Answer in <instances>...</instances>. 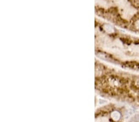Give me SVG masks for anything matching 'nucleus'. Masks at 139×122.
<instances>
[{"instance_id":"f257e3e1","label":"nucleus","mask_w":139,"mask_h":122,"mask_svg":"<svg viewBox=\"0 0 139 122\" xmlns=\"http://www.w3.org/2000/svg\"><path fill=\"white\" fill-rule=\"evenodd\" d=\"M111 117L114 121H118L121 118V114L118 111H114L111 113Z\"/></svg>"},{"instance_id":"f03ea898","label":"nucleus","mask_w":139,"mask_h":122,"mask_svg":"<svg viewBox=\"0 0 139 122\" xmlns=\"http://www.w3.org/2000/svg\"><path fill=\"white\" fill-rule=\"evenodd\" d=\"M104 29L108 33H113L114 31L113 27H112L111 25H105L104 26Z\"/></svg>"},{"instance_id":"7ed1b4c3","label":"nucleus","mask_w":139,"mask_h":122,"mask_svg":"<svg viewBox=\"0 0 139 122\" xmlns=\"http://www.w3.org/2000/svg\"><path fill=\"white\" fill-rule=\"evenodd\" d=\"M135 26H136V27L137 28V29H139V20H138V21L136 22V24H135Z\"/></svg>"}]
</instances>
